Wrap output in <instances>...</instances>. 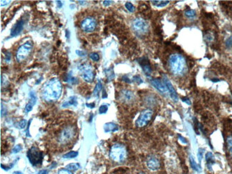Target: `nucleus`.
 <instances>
[{"label": "nucleus", "instance_id": "obj_1", "mask_svg": "<svg viewBox=\"0 0 232 174\" xmlns=\"http://www.w3.org/2000/svg\"><path fill=\"white\" fill-rule=\"evenodd\" d=\"M62 91V84L57 78H52L45 83L42 89V97L48 102L55 101L60 97Z\"/></svg>", "mask_w": 232, "mask_h": 174}, {"label": "nucleus", "instance_id": "obj_2", "mask_svg": "<svg viewBox=\"0 0 232 174\" xmlns=\"http://www.w3.org/2000/svg\"><path fill=\"white\" fill-rule=\"evenodd\" d=\"M169 67L175 76H182L187 71V62L182 55L173 53L169 59Z\"/></svg>", "mask_w": 232, "mask_h": 174}, {"label": "nucleus", "instance_id": "obj_3", "mask_svg": "<svg viewBox=\"0 0 232 174\" xmlns=\"http://www.w3.org/2000/svg\"><path fill=\"white\" fill-rule=\"evenodd\" d=\"M127 156L126 149L124 145L116 143L113 145L110 149L109 156L111 159L116 163H122L124 161Z\"/></svg>", "mask_w": 232, "mask_h": 174}, {"label": "nucleus", "instance_id": "obj_4", "mask_svg": "<svg viewBox=\"0 0 232 174\" xmlns=\"http://www.w3.org/2000/svg\"><path fill=\"white\" fill-rule=\"evenodd\" d=\"M26 157L32 166H36L42 164L44 159V154L37 147L32 146L26 153Z\"/></svg>", "mask_w": 232, "mask_h": 174}, {"label": "nucleus", "instance_id": "obj_5", "mask_svg": "<svg viewBox=\"0 0 232 174\" xmlns=\"http://www.w3.org/2000/svg\"><path fill=\"white\" fill-rule=\"evenodd\" d=\"M132 29L137 35H144L149 31V24L142 18H137L132 22Z\"/></svg>", "mask_w": 232, "mask_h": 174}, {"label": "nucleus", "instance_id": "obj_6", "mask_svg": "<svg viewBox=\"0 0 232 174\" xmlns=\"http://www.w3.org/2000/svg\"><path fill=\"white\" fill-rule=\"evenodd\" d=\"M32 47H33V45L30 41H27L24 44L21 45L17 51L16 56L17 61L19 62H21L25 60L29 56L30 53L32 51Z\"/></svg>", "mask_w": 232, "mask_h": 174}, {"label": "nucleus", "instance_id": "obj_7", "mask_svg": "<svg viewBox=\"0 0 232 174\" xmlns=\"http://www.w3.org/2000/svg\"><path fill=\"white\" fill-rule=\"evenodd\" d=\"M76 133V130L72 127H67L64 128L61 131L60 134L59 135L58 141L61 144H66L70 142L74 137Z\"/></svg>", "mask_w": 232, "mask_h": 174}, {"label": "nucleus", "instance_id": "obj_8", "mask_svg": "<svg viewBox=\"0 0 232 174\" xmlns=\"http://www.w3.org/2000/svg\"><path fill=\"white\" fill-rule=\"evenodd\" d=\"M153 116V111L151 110L147 109L141 111V114L136 121V126L138 128L144 127L151 121Z\"/></svg>", "mask_w": 232, "mask_h": 174}, {"label": "nucleus", "instance_id": "obj_9", "mask_svg": "<svg viewBox=\"0 0 232 174\" xmlns=\"http://www.w3.org/2000/svg\"><path fill=\"white\" fill-rule=\"evenodd\" d=\"M79 69L80 70V74L84 81L88 83H91L93 81L94 78V74L91 65L88 64H83L79 66Z\"/></svg>", "mask_w": 232, "mask_h": 174}, {"label": "nucleus", "instance_id": "obj_10", "mask_svg": "<svg viewBox=\"0 0 232 174\" xmlns=\"http://www.w3.org/2000/svg\"><path fill=\"white\" fill-rule=\"evenodd\" d=\"M96 26H97V23L94 19L91 18V17H87L85 18L82 21L81 23V28L84 32H92L95 29Z\"/></svg>", "mask_w": 232, "mask_h": 174}, {"label": "nucleus", "instance_id": "obj_11", "mask_svg": "<svg viewBox=\"0 0 232 174\" xmlns=\"http://www.w3.org/2000/svg\"><path fill=\"white\" fill-rule=\"evenodd\" d=\"M164 83L165 84L166 88H167L168 91L170 93V96L171 98L172 99L174 102H177L178 100H179V97H178V94L176 93L175 89H174V86L172 85V82L169 79H168V77L166 75L164 76Z\"/></svg>", "mask_w": 232, "mask_h": 174}, {"label": "nucleus", "instance_id": "obj_12", "mask_svg": "<svg viewBox=\"0 0 232 174\" xmlns=\"http://www.w3.org/2000/svg\"><path fill=\"white\" fill-rule=\"evenodd\" d=\"M24 26V21L23 20H20L16 22V24L11 29L10 36L11 37H15L18 36L21 32H22Z\"/></svg>", "mask_w": 232, "mask_h": 174}, {"label": "nucleus", "instance_id": "obj_13", "mask_svg": "<svg viewBox=\"0 0 232 174\" xmlns=\"http://www.w3.org/2000/svg\"><path fill=\"white\" fill-rule=\"evenodd\" d=\"M151 85L154 87L156 90L162 93H165L168 91L167 88H166L165 84L163 83L160 79H152L151 80Z\"/></svg>", "mask_w": 232, "mask_h": 174}, {"label": "nucleus", "instance_id": "obj_14", "mask_svg": "<svg viewBox=\"0 0 232 174\" xmlns=\"http://www.w3.org/2000/svg\"><path fill=\"white\" fill-rule=\"evenodd\" d=\"M147 166L151 171H156L160 167L159 160L156 157H149L147 161Z\"/></svg>", "mask_w": 232, "mask_h": 174}, {"label": "nucleus", "instance_id": "obj_15", "mask_svg": "<svg viewBox=\"0 0 232 174\" xmlns=\"http://www.w3.org/2000/svg\"><path fill=\"white\" fill-rule=\"evenodd\" d=\"M121 100L124 101V102H131L134 100V95L132 91L129 90H123L120 93Z\"/></svg>", "mask_w": 232, "mask_h": 174}, {"label": "nucleus", "instance_id": "obj_16", "mask_svg": "<svg viewBox=\"0 0 232 174\" xmlns=\"http://www.w3.org/2000/svg\"><path fill=\"white\" fill-rule=\"evenodd\" d=\"M140 65H141V68H142L144 72L146 75L147 76H151V73H152V69H151L148 59L146 58L141 59V62H140Z\"/></svg>", "mask_w": 232, "mask_h": 174}, {"label": "nucleus", "instance_id": "obj_17", "mask_svg": "<svg viewBox=\"0 0 232 174\" xmlns=\"http://www.w3.org/2000/svg\"><path fill=\"white\" fill-rule=\"evenodd\" d=\"M119 130V126L117 124L109 122L104 125V131L105 133H110V132H114Z\"/></svg>", "mask_w": 232, "mask_h": 174}, {"label": "nucleus", "instance_id": "obj_18", "mask_svg": "<svg viewBox=\"0 0 232 174\" xmlns=\"http://www.w3.org/2000/svg\"><path fill=\"white\" fill-rule=\"evenodd\" d=\"M78 104L77 102V98L76 96H71L67 99V101H65L62 104V108H66V107L70 106H76Z\"/></svg>", "mask_w": 232, "mask_h": 174}, {"label": "nucleus", "instance_id": "obj_19", "mask_svg": "<svg viewBox=\"0 0 232 174\" xmlns=\"http://www.w3.org/2000/svg\"><path fill=\"white\" fill-rule=\"evenodd\" d=\"M206 160L207 163V166H209V168L212 167V164L214 163V156L212 154V153L208 152L206 154Z\"/></svg>", "mask_w": 232, "mask_h": 174}, {"label": "nucleus", "instance_id": "obj_20", "mask_svg": "<svg viewBox=\"0 0 232 174\" xmlns=\"http://www.w3.org/2000/svg\"><path fill=\"white\" fill-rule=\"evenodd\" d=\"M189 162H190L191 168H192V169L194 170V171H198V172L201 171L200 167H199L198 164L196 163L194 158L192 157V156H191V155H190V156H189Z\"/></svg>", "mask_w": 232, "mask_h": 174}, {"label": "nucleus", "instance_id": "obj_21", "mask_svg": "<svg viewBox=\"0 0 232 174\" xmlns=\"http://www.w3.org/2000/svg\"><path fill=\"white\" fill-rule=\"evenodd\" d=\"M66 169L70 171H75L80 169V165L77 163H70L66 166Z\"/></svg>", "mask_w": 232, "mask_h": 174}, {"label": "nucleus", "instance_id": "obj_22", "mask_svg": "<svg viewBox=\"0 0 232 174\" xmlns=\"http://www.w3.org/2000/svg\"><path fill=\"white\" fill-rule=\"evenodd\" d=\"M102 89V84L100 81H98V83L97 84L96 87L94 88V96L96 97H98L99 93Z\"/></svg>", "mask_w": 232, "mask_h": 174}, {"label": "nucleus", "instance_id": "obj_23", "mask_svg": "<svg viewBox=\"0 0 232 174\" xmlns=\"http://www.w3.org/2000/svg\"><path fill=\"white\" fill-rule=\"evenodd\" d=\"M151 2L156 7H164L169 3V1H152Z\"/></svg>", "mask_w": 232, "mask_h": 174}, {"label": "nucleus", "instance_id": "obj_24", "mask_svg": "<svg viewBox=\"0 0 232 174\" xmlns=\"http://www.w3.org/2000/svg\"><path fill=\"white\" fill-rule=\"evenodd\" d=\"M79 155L78 151H70L63 156L64 158H74Z\"/></svg>", "mask_w": 232, "mask_h": 174}, {"label": "nucleus", "instance_id": "obj_25", "mask_svg": "<svg viewBox=\"0 0 232 174\" xmlns=\"http://www.w3.org/2000/svg\"><path fill=\"white\" fill-rule=\"evenodd\" d=\"M29 103L32 104V105H34L36 104V100H37V98H36V93L34 92V91H31L29 93Z\"/></svg>", "mask_w": 232, "mask_h": 174}, {"label": "nucleus", "instance_id": "obj_26", "mask_svg": "<svg viewBox=\"0 0 232 174\" xmlns=\"http://www.w3.org/2000/svg\"><path fill=\"white\" fill-rule=\"evenodd\" d=\"M108 108H109V104L101 105L99 108V113L100 114H105V113H107V111H108Z\"/></svg>", "mask_w": 232, "mask_h": 174}, {"label": "nucleus", "instance_id": "obj_27", "mask_svg": "<svg viewBox=\"0 0 232 174\" xmlns=\"http://www.w3.org/2000/svg\"><path fill=\"white\" fill-rule=\"evenodd\" d=\"M107 75V78H108V81H112V80L114 78V74L113 70L112 69V68L109 69L107 70V72H106Z\"/></svg>", "mask_w": 232, "mask_h": 174}, {"label": "nucleus", "instance_id": "obj_28", "mask_svg": "<svg viewBox=\"0 0 232 174\" xmlns=\"http://www.w3.org/2000/svg\"><path fill=\"white\" fill-rule=\"evenodd\" d=\"M185 15L189 18H193V17L196 16V11L195 10H193V9H189V10L185 11Z\"/></svg>", "mask_w": 232, "mask_h": 174}, {"label": "nucleus", "instance_id": "obj_29", "mask_svg": "<svg viewBox=\"0 0 232 174\" xmlns=\"http://www.w3.org/2000/svg\"><path fill=\"white\" fill-rule=\"evenodd\" d=\"M125 7L126 9H127V10L130 11V12H134V11H135V7H134V6L132 5V4L131 2H126L125 4Z\"/></svg>", "mask_w": 232, "mask_h": 174}, {"label": "nucleus", "instance_id": "obj_30", "mask_svg": "<svg viewBox=\"0 0 232 174\" xmlns=\"http://www.w3.org/2000/svg\"><path fill=\"white\" fill-rule=\"evenodd\" d=\"M227 146L230 154L232 156V136H229L227 138Z\"/></svg>", "mask_w": 232, "mask_h": 174}, {"label": "nucleus", "instance_id": "obj_31", "mask_svg": "<svg viewBox=\"0 0 232 174\" xmlns=\"http://www.w3.org/2000/svg\"><path fill=\"white\" fill-rule=\"evenodd\" d=\"M22 145L18 144V145H17V146H15L14 148H13L12 151H11V153H12V154H17V153L21 151H22Z\"/></svg>", "mask_w": 232, "mask_h": 174}, {"label": "nucleus", "instance_id": "obj_32", "mask_svg": "<svg viewBox=\"0 0 232 174\" xmlns=\"http://www.w3.org/2000/svg\"><path fill=\"white\" fill-rule=\"evenodd\" d=\"M89 57L90 59H92V60L94 61V62H97V61L99 60V56L98 53H91V54L89 55Z\"/></svg>", "mask_w": 232, "mask_h": 174}, {"label": "nucleus", "instance_id": "obj_33", "mask_svg": "<svg viewBox=\"0 0 232 174\" xmlns=\"http://www.w3.org/2000/svg\"><path fill=\"white\" fill-rule=\"evenodd\" d=\"M225 44H226V47L229 48H229L232 47V37H229L227 40H226Z\"/></svg>", "mask_w": 232, "mask_h": 174}, {"label": "nucleus", "instance_id": "obj_34", "mask_svg": "<svg viewBox=\"0 0 232 174\" xmlns=\"http://www.w3.org/2000/svg\"><path fill=\"white\" fill-rule=\"evenodd\" d=\"M26 124H27V121L25 119H22L19 123V127H20V129H24L26 127Z\"/></svg>", "mask_w": 232, "mask_h": 174}, {"label": "nucleus", "instance_id": "obj_35", "mask_svg": "<svg viewBox=\"0 0 232 174\" xmlns=\"http://www.w3.org/2000/svg\"><path fill=\"white\" fill-rule=\"evenodd\" d=\"M58 174H74L72 173V171H69L67 169H60L58 171Z\"/></svg>", "mask_w": 232, "mask_h": 174}, {"label": "nucleus", "instance_id": "obj_36", "mask_svg": "<svg viewBox=\"0 0 232 174\" xmlns=\"http://www.w3.org/2000/svg\"><path fill=\"white\" fill-rule=\"evenodd\" d=\"M32 108H33V105H32V104H30V103L29 102L28 104L26 105L25 109H24V111H25L26 113H29V112L31 111L32 110Z\"/></svg>", "mask_w": 232, "mask_h": 174}, {"label": "nucleus", "instance_id": "obj_37", "mask_svg": "<svg viewBox=\"0 0 232 174\" xmlns=\"http://www.w3.org/2000/svg\"><path fill=\"white\" fill-rule=\"evenodd\" d=\"M133 81L136 83H137L138 84L143 83V80L141 79V77H139V76H135L133 77Z\"/></svg>", "mask_w": 232, "mask_h": 174}, {"label": "nucleus", "instance_id": "obj_38", "mask_svg": "<svg viewBox=\"0 0 232 174\" xmlns=\"http://www.w3.org/2000/svg\"><path fill=\"white\" fill-rule=\"evenodd\" d=\"M204 148H199V153H198V158H199V162H201V159H202L203 154H204Z\"/></svg>", "mask_w": 232, "mask_h": 174}, {"label": "nucleus", "instance_id": "obj_39", "mask_svg": "<svg viewBox=\"0 0 232 174\" xmlns=\"http://www.w3.org/2000/svg\"><path fill=\"white\" fill-rule=\"evenodd\" d=\"M32 121V119L29 120V121L28 122V126H27V129H26V136L28 137H30L31 136H30L29 134V126H30V124H31V121Z\"/></svg>", "mask_w": 232, "mask_h": 174}, {"label": "nucleus", "instance_id": "obj_40", "mask_svg": "<svg viewBox=\"0 0 232 174\" xmlns=\"http://www.w3.org/2000/svg\"><path fill=\"white\" fill-rule=\"evenodd\" d=\"M182 99V101H184V102H185L187 104H189V105H191V102L190 101H189V99L188 98H181Z\"/></svg>", "mask_w": 232, "mask_h": 174}, {"label": "nucleus", "instance_id": "obj_41", "mask_svg": "<svg viewBox=\"0 0 232 174\" xmlns=\"http://www.w3.org/2000/svg\"><path fill=\"white\" fill-rule=\"evenodd\" d=\"M48 173H49V171H48V170L44 169V170H41V171H39L36 174H48Z\"/></svg>", "mask_w": 232, "mask_h": 174}, {"label": "nucleus", "instance_id": "obj_42", "mask_svg": "<svg viewBox=\"0 0 232 174\" xmlns=\"http://www.w3.org/2000/svg\"><path fill=\"white\" fill-rule=\"evenodd\" d=\"M205 39L208 40L209 41H211L213 40V37L212 35H211V34H207L206 37H205Z\"/></svg>", "mask_w": 232, "mask_h": 174}, {"label": "nucleus", "instance_id": "obj_43", "mask_svg": "<svg viewBox=\"0 0 232 174\" xmlns=\"http://www.w3.org/2000/svg\"><path fill=\"white\" fill-rule=\"evenodd\" d=\"M76 53H77V54L79 55V56H85V54H84V53L83 52V51H79V50H76Z\"/></svg>", "mask_w": 232, "mask_h": 174}, {"label": "nucleus", "instance_id": "obj_44", "mask_svg": "<svg viewBox=\"0 0 232 174\" xmlns=\"http://www.w3.org/2000/svg\"><path fill=\"white\" fill-rule=\"evenodd\" d=\"M6 61H7V62H9V61H10L11 59V53H7V54H6Z\"/></svg>", "mask_w": 232, "mask_h": 174}, {"label": "nucleus", "instance_id": "obj_45", "mask_svg": "<svg viewBox=\"0 0 232 174\" xmlns=\"http://www.w3.org/2000/svg\"><path fill=\"white\" fill-rule=\"evenodd\" d=\"M112 1H104L103 2V5L105 6V7H107V6H109V5H111L112 4Z\"/></svg>", "mask_w": 232, "mask_h": 174}, {"label": "nucleus", "instance_id": "obj_46", "mask_svg": "<svg viewBox=\"0 0 232 174\" xmlns=\"http://www.w3.org/2000/svg\"><path fill=\"white\" fill-rule=\"evenodd\" d=\"M123 81L126 82V83H131V81H130L129 78L126 77V76H123Z\"/></svg>", "mask_w": 232, "mask_h": 174}, {"label": "nucleus", "instance_id": "obj_47", "mask_svg": "<svg viewBox=\"0 0 232 174\" xmlns=\"http://www.w3.org/2000/svg\"><path fill=\"white\" fill-rule=\"evenodd\" d=\"M179 139H181V141H182V142H183V143H187V141H185V139H184V137H182V136H180V135H179Z\"/></svg>", "mask_w": 232, "mask_h": 174}, {"label": "nucleus", "instance_id": "obj_48", "mask_svg": "<svg viewBox=\"0 0 232 174\" xmlns=\"http://www.w3.org/2000/svg\"><path fill=\"white\" fill-rule=\"evenodd\" d=\"M87 106H88V107H90V108H94V106H95V104H87Z\"/></svg>", "mask_w": 232, "mask_h": 174}, {"label": "nucleus", "instance_id": "obj_49", "mask_svg": "<svg viewBox=\"0 0 232 174\" xmlns=\"http://www.w3.org/2000/svg\"><path fill=\"white\" fill-rule=\"evenodd\" d=\"M66 37L68 38H70V32H69V30H66Z\"/></svg>", "mask_w": 232, "mask_h": 174}, {"label": "nucleus", "instance_id": "obj_50", "mask_svg": "<svg viewBox=\"0 0 232 174\" xmlns=\"http://www.w3.org/2000/svg\"><path fill=\"white\" fill-rule=\"evenodd\" d=\"M57 5H58V7H62V2H61L60 1H57Z\"/></svg>", "mask_w": 232, "mask_h": 174}, {"label": "nucleus", "instance_id": "obj_51", "mask_svg": "<svg viewBox=\"0 0 232 174\" xmlns=\"http://www.w3.org/2000/svg\"><path fill=\"white\" fill-rule=\"evenodd\" d=\"M212 81L213 82H217V81H219L220 80H219V79H212Z\"/></svg>", "mask_w": 232, "mask_h": 174}, {"label": "nucleus", "instance_id": "obj_52", "mask_svg": "<svg viewBox=\"0 0 232 174\" xmlns=\"http://www.w3.org/2000/svg\"><path fill=\"white\" fill-rule=\"evenodd\" d=\"M13 174H22V172L20 171H15L13 173Z\"/></svg>", "mask_w": 232, "mask_h": 174}, {"label": "nucleus", "instance_id": "obj_53", "mask_svg": "<svg viewBox=\"0 0 232 174\" xmlns=\"http://www.w3.org/2000/svg\"><path fill=\"white\" fill-rule=\"evenodd\" d=\"M139 174H145V173H139Z\"/></svg>", "mask_w": 232, "mask_h": 174}]
</instances>
